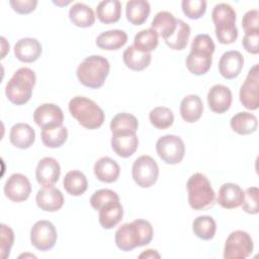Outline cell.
Here are the masks:
<instances>
[{
  "label": "cell",
  "mask_w": 259,
  "mask_h": 259,
  "mask_svg": "<svg viewBox=\"0 0 259 259\" xmlns=\"http://www.w3.org/2000/svg\"><path fill=\"white\" fill-rule=\"evenodd\" d=\"M240 101L249 110H256L259 106V71L255 64L248 72L239 92Z\"/></svg>",
  "instance_id": "obj_12"
},
{
  "label": "cell",
  "mask_w": 259,
  "mask_h": 259,
  "mask_svg": "<svg viewBox=\"0 0 259 259\" xmlns=\"http://www.w3.org/2000/svg\"><path fill=\"white\" fill-rule=\"evenodd\" d=\"M203 103L198 95L190 94L185 96L180 103V115L186 122L197 121L202 114Z\"/></svg>",
  "instance_id": "obj_26"
},
{
  "label": "cell",
  "mask_w": 259,
  "mask_h": 259,
  "mask_svg": "<svg viewBox=\"0 0 259 259\" xmlns=\"http://www.w3.org/2000/svg\"><path fill=\"white\" fill-rule=\"evenodd\" d=\"M63 186L69 194L73 196H80L87 190L88 181L84 173L79 170H72L65 175Z\"/></svg>",
  "instance_id": "obj_34"
},
{
  "label": "cell",
  "mask_w": 259,
  "mask_h": 259,
  "mask_svg": "<svg viewBox=\"0 0 259 259\" xmlns=\"http://www.w3.org/2000/svg\"><path fill=\"white\" fill-rule=\"evenodd\" d=\"M35 201L40 209L54 212L62 208L64 195L60 189L54 186H44L37 191Z\"/></svg>",
  "instance_id": "obj_17"
},
{
  "label": "cell",
  "mask_w": 259,
  "mask_h": 259,
  "mask_svg": "<svg viewBox=\"0 0 259 259\" xmlns=\"http://www.w3.org/2000/svg\"><path fill=\"white\" fill-rule=\"evenodd\" d=\"M244 200V190L236 183H224L218 193V203L226 209L237 208L242 205Z\"/></svg>",
  "instance_id": "obj_19"
},
{
  "label": "cell",
  "mask_w": 259,
  "mask_h": 259,
  "mask_svg": "<svg viewBox=\"0 0 259 259\" xmlns=\"http://www.w3.org/2000/svg\"><path fill=\"white\" fill-rule=\"evenodd\" d=\"M254 244L251 236L242 230L232 232L224 247L225 259H245L253 252Z\"/></svg>",
  "instance_id": "obj_8"
},
{
  "label": "cell",
  "mask_w": 259,
  "mask_h": 259,
  "mask_svg": "<svg viewBox=\"0 0 259 259\" xmlns=\"http://www.w3.org/2000/svg\"><path fill=\"white\" fill-rule=\"evenodd\" d=\"M236 11L228 3L217 4L211 12V19L215 28V35L223 45L233 44L238 37L236 26Z\"/></svg>",
  "instance_id": "obj_7"
},
{
  "label": "cell",
  "mask_w": 259,
  "mask_h": 259,
  "mask_svg": "<svg viewBox=\"0 0 259 259\" xmlns=\"http://www.w3.org/2000/svg\"><path fill=\"white\" fill-rule=\"evenodd\" d=\"M233 95L229 87L215 84L207 93V103L211 111L215 113H224L231 107Z\"/></svg>",
  "instance_id": "obj_16"
},
{
  "label": "cell",
  "mask_w": 259,
  "mask_h": 259,
  "mask_svg": "<svg viewBox=\"0 0 259 259\" xmlns=\"http://www.w3.org/2000/svg\"><path fill=\"white\" fill-rule=\"evenodd\" d=\"M188 202L195 210H204L214 205L215 193L208 178L202 173L192 174L186 183Z\"/></svg>",
  "instance_id": "obj_6"
},
{
  "label": "cell",
  "mask_w": 259,
  "mask_h": 259,
  "mask_svg": "<svg viewBox=\"0 0 259 259\" xmlns=\"http://www.w3.org/2000/svg\"><path fill=\"white\" fill-rule=\"evenodd\" d=\"M244 66V57L238 51H229L222 55L219 62L220 74L228 80L239 76Z\"/></svg>",
  "instance_id": "obj_18"
},
{
  "label": "cell",
  "mask_w": 259,
  "mask_h": 259,
  "mask_svg": "<svg viewBox=\"0 0 259 259\" xmlns=\"http://www.w3.org/2000/svg\"><path fill=\"white\" fill-rule=\"evenodd\" d=\"M192 231L197 238L208 241L215 235L217 224L209 215H199L192 223Z\"/></svg>",
  "instance_id": "obj_37"
},
{
  "label": "cell",
  "mask_w": 259,
  "mask_h": 259,
  "mask_svg": "<svg viewBox=\"0 0 259 259\" xmlns=\"http://www.w3.org/2000/svg\"><path fill=\"white\" fill-rule=\"evenodd\" d=\"M95 177L105 183L115 182L120 174V167L118 163L110 157H101L98 159L93 167Z\"/></svg>",
  "instance_id": "obj_22"
},
{
  "label": "cell",
  "mask_w": 259,
  "mask_h": 259,
  "mask_svg": "<svg viewBox=\"0 0 259 259\" xmlns=\"http://www.w3.org/2000/svg\"><path fill=\"white\" fill-rule=\"evenodd\" d=\"M69 18L74 25L82 28L92 26L95 22V14L92 8L81 2H77L71 6Z\"/></svg>",
  "instance_id": "obj_28"
},
{
  "label": "cell",
  "mask_w": 259,
  "mask_h": 259,
  "mask_svg": "<svg viewBox=\"0 0 259 259\" xmlns=\"http://www.w3.org/2000/svg\"><path fill=\"white\" fill-rule=\"evenodd\" d=\"M69 3H71V1H67V2H59V1H54V4H57V5H60V6H63V5H67V4H69Z\"/></svg>",
  "instance_id": "obj_48"
},
{
  "label": "cell",
  "mask_w": 259,
  "mask_h": 259,
  "mask_svg": "<svg viewBox=\"0 0 259 259\" xmlns=\"http://www.w3.org/2000/svg\"><path fill=\"white\" fill-rule=\"evenodd\" d=\"M150 12L151 6L146 0H132L125 4L126 19L134 25H141L146 22Z\"/></svg>",
  "instance_id": "obj_30"
},
{
  "label": "cell",
  "mask_w": 259,
  "mask_h": 259,
  "mask_svg": "<svg viewBox=\"0 0 259 259\" xmlns=\"http://www.w3.org/2000/svg\"><path fill=\"white\" fill-rule=\"evenodd\" d=\"M159 44V35L153 28H146L139 31L134 38V48L140 52L151 53Z\"/></svg>",
  "instance_id": "obj_36"
},
{
  "label": "cell",
  "mask_w": 259,
  "mask_h": 259,
  "mask_svg": "<svg viewBox=\"0 0 259 259\" xmlns=\"http://www.w3.org/2000/svg\"><path fill=\"white\" fill-rule=\"evenodd\" d=\"M99 224L105 230L114 228L123 217V207L118 199H111L102 204L99 209Z\"/></svg>",
  "instance_id": "obj_20"
},
{
  "label": "cell",
  "mask_w": 259,
  "mask_h": 259,
  "mask_svg": "<svg viewBox=\"0 0 259 259\" xmlns=\"http://www.w3.org/2000/svg\"><path fill=\"white\" fill-rule=\"evenodd\" d=\"M190 32H191L190 26L183 20L178 19L177 27H176L174 33L164 41L171 50L182 51L187 46V42H188V39L190 36Z\"/></svg>",
  "instance_id": "obj_35"
},
{
  "label": "cell",
  "mask_w": 259,
  "mask_h": 259,
  "mask_svg": "<svg viewBox=\"0 0 259 259\" xmlns=\"http://www.w3.org/2000/svg\"><path fill=\"white\" fill-rule=\"evenodd\" d=\"M97 18L105 24L115 23L121 16V3L118 0H104L96 7Z\"/></svg>",
  "instance_id": "obj_33"
},
{
  "label": "cell",
  "mask_w": 259,
  "mask_h": 259,
  "mask_svg": "<svg viewBox=\"0 0 259 259\" xmlns=\"http://www.w3.org/2000/svg\"><path fill=\"white\" fill-rule=\"evenodd\" d=\"M1 258L6 259L10 255V249L14 242V233L11 228L1 224Z\"/></svg>",
  "instance_id": "obj_43"
},
{
  "label": "cell",
  "mask_w": 259,
  "mask_h": 259,
  "mask_svg": "<svg viewBox=\"0 0 259 259\" xmlns=\"http://www.w3.org/2000/svg\"><path fill=\"white\" fill-rule=\"evenodd\" d=\"M14 56L23 63L35 62L41 55V45L36 38L24 37L14 45Z\"/></svg>",
  "instance_id": "obj_21"
},
{
  "label": "cell",
  "mask_w": 259,
  "mask_h": 259,
  "mask_svg": "<svg viewBox=\"0 0 259 259\" xmlns=\"http://www.w3.org/2000/svg\"><path fill=\"white\" fill-rule=\"evenodd\" d=\"M156 151L162 161L170 165H175L182 161L185 154V145L180 137L166 135L158 139Z\"/></svg>",
  "instance_id": "obj_10"
},
{
  "label": "cell",
  "mask_w": 259,
  "mask_h": 259,
  "mask_svg": "<svg viewBox=\"0 0 259 259\" xmlns=\"http://www.w3.org/2000/svg\"><path fill=\"white\" fill-rule=\"evenodd\" d=\"M127 41V34L121 29H111L101 32L96 37V46L105 51H116Z\"/></svg>",
  "instance_id": "obj_27"
},
{
  "label": "cell",
  "mask_w": 259,
  "mask_h": 259,
  "mask_svg": "<svg viewBox=\"0 0 259 259\" xmlns=\"http://www.w3.org/2000/svg\"><path fill=\"white\" fill-rule=\"evenodd\" d=\"M132 175L138 186L142 188H149L154 185L158 179V164L151 156H140L133 164Z\"/></svg>",
  "instance_id": "obj_9"
},
{
  "label": "cell",
  "mask_w": 259,
  "mask_h": 259,
  "mask_svg": "<svg viewBox=\"0 0 259 259\" xmlns=\"http://www.w3.org/2000/svg\"><path fill=\"white\" fill-rule=\"evenodd\" d=\"M181 8L185 16L190 19H198L206 11V1L204 0H183Z\"/></svg>",
  "instance_id": "obj_40"
},
{
  "label": "cell",
  "mask_w": 259,
  "mask_h": 259,
  "mask_svg": "<svg viewBox=\"0 0 259 259\" xmlns=\"http://www.w3.org/2000/svg\"><path fill=\"white\" fill-rule=\"evenodd\" d=\"M10 6L12 9L19 14H28L36 8V0H10Z\"/></svg>",
  "instance_id": "obj_45"
},
{
  "label": "cell",
  "mask_w": 259,
  "mask_h": 259,
  "mask_svg": "<svg viewBox=\"0 0 259 259\" xmlns=\"http://www.w3.org/2000/svg\"><path fill=\"white\" fill-rule=\"evenodd\" d=\"M178 19L169 11L158 12L151 23V28H153L158 35H160L164 40L169 38L175 31L177 27Z\"/></svg>",
  "instance_id": "obj_25"
},
{
  "label": "cell",
  "mask_w": 259,
  "mask_h": 259,
  "mask_svg": "<svg viewBox=\"0 0 259 259\" xmlns=\"http://www.w3.org/2000/svg\"><path fill=\"white\" fill-rule=\"evenodd\" d=\"M140 258H160V254L153 249H148L139 255Z\"/></svg>",
  "instance_id": "obj_47"
},
{
  "label": "cell",
  "mask_w": 259,
  "mask_h": 259,
  "mask_svg": "<svg viewBox=\"0 0 259 259\" xmlns=\"http://www.w3.org/2000/svg\"><path fill=\"white\" fill-rule=\"evenodd\" d=\"M259 11L257 9H251L247 11L242 19V26L246 32L259 31Z\"/></svg>",
  "instance_id": "obj_44"
},
{
  "label": "cell",
  "mask_w": 259,
  "mask_h": 259,
  "mask_svg": "<svg viewBox=\"0 0 259 259\" xmlns=\"http://www.w3.org/2000/svg\"><path fill=\"white\" fill-rule=\"evenodd\" d=\"M258 40H259V31L246 32L242 39V46L248 53L256 55L259 52Z\"/></svg>",
  "instance_id": "obj_46"
},
{
  "label": "cell",
  "mask_w": 259,
  "mask_h": 259,
  "mask_svg": "<svg viewBox=\"0 0 259 259\" xmlns=\"http://www.w3.org/2000/svg\"><path fill=\"white\" fill-rule=\"evenodd\" d=\"M110 144L113 152L117 156L121 158H128L137 151L139 139L137 134L112 135Z\"/></svg>",
  "instance_id": "obj_24"
},
{
  "label": "cell",
  "mask_w": 259,
  "mask_h": 259,
  "mask_svg": "<svg viewBox=\"0 0 259 259\" xmlns=\"http://www.w3.org/2000/svg\"><path fill=\"white\" fill-rule=\"evenodd\" d=\"M118 198H119V196L115 191H113L111 189H107V188H102V189L96 190L91 195L90 204L95 210H98L99 207L102 204H104L105 202H107L111 199H118Z\"/></svg>",
  "instance_id": "obj_42"
},
{
  "label": "cell",
  "mask_w": 259,
  "mask_h": 259,
  "mask_svg": "<svg viewBox=\"0 0 259 259\" xmlns=\"http://www.w3.org/2000/svg\"><path fill=\"white\" fill-rule=\"evenodd\" d=\"M10 143L18 149H28L35 140L34 130L27 123H15L9 133Z\"/></svg>",
  "instance_id": "obj_23"
},
{
  "label": "cell",
  "mask_w": 259,
  "mask_h": 259,
  "mask_svg": "<svg viewBox=\"0 0 259 259\" xmlns=\"http://www.w3.org/2000/svg\"><path fill=\"white\" fill-rule=\"evenodd\" d=\"M58 238V233L50 221H37L30 230L31 245L39 251H48L54 248Z\"/></svg>",
  "instance_id": "obj_11"
},
{
  "label": "cell",
  "mask_w": 259,
  "mask_h": 259,
  "mask_svg": "<svg viewBox=\"0 0 259 259\" xmlns=\"http://www.w3.org/2000/svg\"><path fill=\"white\" fill-rule=\"evenodd\" d=\"M138 127L139 122L137 117L127 112L117 113L110 121V131L112 135L136 134Z\"/></svg>",
  "instance_id": "obj_32"
},
{
  "label": "cell",
  "mask_w": 259,
  "mask_h": 259,
  "mask_svg": "<svg viewBox=\"0 0 259 259\" xmlns=\"http://www.w3.org/2000/svg\"><path fill=\"white\" fill-rule=\"evenodd\" d=\"M36 82L35 73L27 68H19L5 86V95L15 105H23L29 101Z\"/></svg>",
  "instance_id": "obj_5"
},
{
  "label": "cell",
  "mask_w": 259,
  "mask_h": 259,
  "mask_svg": "<svg viewBox=\"0 0 259 259\" xmlns=\"http://www.w3.org/2000/svg\"><path fill=\"white\" fill-rule=\"evenodd\" d=\"M33 120L41 130L61 126L64 121V113L58 105L54 103H44L35 108Z\"/></svg>",
  "instance_id": "obj_14"
},
{
  "label": "cell",
  "mask_w": 259,
  "mask_h": 259,
  "mask_svg": "<svg viewBox=\"0 0 259 259\" xmlns=\"http://www.w3.org/2000/svg\"><path fill=\"white\" fill-rule=\"evenodd\" d=\"M258 198H259L258 187L256 186L248 187L244 191V200L242 203L243 210L250 214H257L259 211Z\"/></svg>",
  "instance_id": "obj_41"
},
{
  "label": "cell",
  "mask_w": 259,
  "mask_h": 259,
  "mask_svg": "<svg viewBox=\"0 0 259 259\" xmlns=\"http://www.w3.org/2000/svg\"><path fill=\"white\" fill-rule=\"evenodd\" d=\"M71 115L87 130H96L103 124L104 112L92 99L85 96H75L68 104Z\"/></svg>",
  "instance_id": "obj_4"
},
{
  "label": "cell",
  "mask_w": 259,
  "mask_h": 259,
  "mask_svg": "<svg viewBox=\"0 0 259 259\" xmlns=\"http://www.w3.org/2000/svg\"><path fill=\"white\" fill-rule=\"evenodd\" d=\"M61 167L59 162L52 157L40 159L36 165L35 178L41 186H53L60 178Z\"/></svg>",
  "instance_id": "obj_15"
},
{
  "label": "cell",
  "mask_w": 259,
  "mask_h": 259,
  "mask_svg": "<svg viewBox=\"0 0 259 259\" xmlns=\"http://www.w3.org/2000/svg\"><path fill=\"white\" fill-rule=\"evenodd\" d=\"M122 60L128 69L133 71H143L151 64L152 55L151 53L140 52L136 50L134 46H130L124 50Z\"/></svg>",
  "instance_id": "obj_31"
},
{
  "label": "cell",
  "mask_w": 259,
  "mask_h": 259,
  "mask_svg": "<svg viewBox=\"0 0 259 259\" xmlns=\"http://www.w3.org/2000/svg\"><path fill=\"white\" fill-rule=\"evenodd\" d=\"M149 119L154 127L158 130H165L173 124L174 114L169 107L157 106L150 111Z\"/></svg>",
  "instance_id": "obj_39"
},
{
  "label": "cell",
  "mask_w": 259,
  "mask_h": 259,
  "mask_svg": "<svg viewBox=\"0 0 259 259\" xmlns=\"http://www.w3.org/2000/svg\"><path fill=\"white\" fill-rule=\"evenodd\" d=\"M31 184L28 178L20 173H14L9 176L4 185L5 196L14 201L21 202L29 197Z\"/></svg>",
  "instance_id": "obj_13"
},
{
  "label": "cell",
  "mask_w": 259,
  "mask_h": 259,
  "mask_svg": "<svg viewBox=\"0 0 259 259\" xmlns=\"http://www.w3.org/2000/svg\"><path fill=\"white\" fill-rule=\"evenodd\" d=\"M110 70L109 62L106 58L99 55L86 57L78 66L76 75L79 82L91 89L100 88Z\"/></svg>",
  "instance_id": "obj_3"
},
{
  "label": "cell",
  "mask_w": 259,
  "mask_h": 259,
  "mask_svg": "<svg viewBox=\"0 0 259 259\" xmlns=\"http://www.w3.org/2000/svg\"><path fill=\"white\" fill-rule=\"evenodd\" d=\"M214 49V42L208 34H197L192 39L190 53L186 58V67L188 71L196 76L207 73L212 64V54Z\"/></svg>",
  "instance_id": "obj_2"
},
{
  "label": "cell",
  "mask_w": 259,
  "mask_h": 259,
  "mask_svg": "<svg viewBox=\"0 0 259 259\" xmlns=\"http://www.w3.org/2000/svg\"><path fill=\"white\" fill-rule=\"evenodd\" d=\"M153 236L152 225L146 220L137 219L132 223L122 224L115 232L114 241L119 250L128 252L137 247L148 245Z\"/></svg>",
  "instance_id": "obj_1"
},
{
  "label": "cell",
  "mask_w": 259,
  "mask_h": 259,
  "mask_svg": "<svg viewBox=\"0 0 259 259\" xmlns=\"http://www.w3.org/2000/svg\"><path fill=\"white\" fill-rule=\"evenodd\" d=\"M40 138L46 147L59 148L66 143L68 139V130L63 125L42 128Z\"/></svg>",
  "instance_id": "obj_38"
},
{
  "label": "cell",
  "mask_w": 259,
  "mask_h": 259,
  "mask_svg": "<svg viewBox=\"0 0 259 259\" xmlns=\"http://www.w3.org/2000/svg\"><path fill=\"white\" fill-rule=\"evenodd\" d=\"M230 125L232 130L239 135H250L257 131L258 119L251 112L240 111L231 118Z\"/></svg>",
  "instance_id": "obj_29"
}]
</instances>
